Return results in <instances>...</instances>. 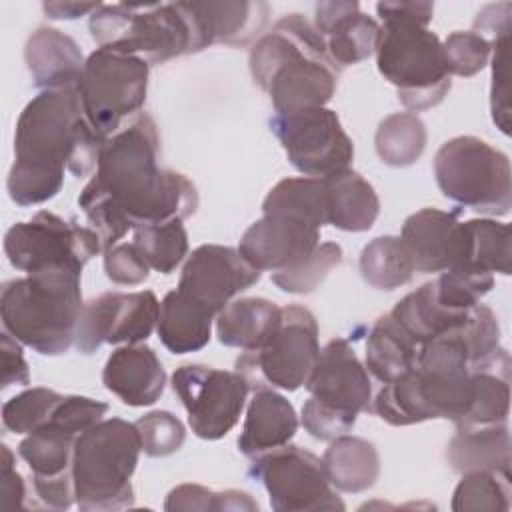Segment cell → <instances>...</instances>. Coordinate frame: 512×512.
I'll use <instances>...</instances> for the list:
<instances>
[{
    "instance_id": "obj_1",
    "label": "cell",
    "mask_w": 512,
    "mask_h": 512,
    "mask_svg": "<svg viewBox=\"0 0 512 512\" xmlns=\"http://www.w3.org/2000/svg\"><path fill=\"white\" fill-rule=\"evenodd\" d=\"M106 138L88 122L76 88L42 90L18 116L14 164L6 188L12 202L34 206L54 198L64 170L78 178L96 172Z\"/></svg>"
},
{
    "instance_id": "obj_2",
    "label": "cell",
    "mask_w": 512,
    "mask_h": 512,
    "mask_svg": "<svg viewBox=\"0 0 512 512\" xmlns=\"http://www.w3.org/2000/svg\"><path fill=\"white\" fill-rule=\"evenodd\" d=\"M160 138L154 120L138 114L106 138L96 172L82 188L110 204L134 230L184 220L198 206L196 186L180 172L158 166Z\"/></svg>"
},
{
    "instance_id": "obj_3",
    "label": "cell",
    "mask_w": 512,
    "mask_h": 512,
    "mask_svg": "<svg viewBox=\"0 0 512 512\" xmlns=\"http://www.w3.org/2000/svg\"><path fill=\"white\" fill-rule=\"evenodd\" d=\"M248 66L276 114L326 106L340 74L314 24L296 12L282 16L252 44Z\"/></svg>"
},
{
    "instance_id": "obj_4",
    "label": "cell",
    "mask_w": 512,
    "mask_h": 512,
    "mask_svg": "<svg viewBox=\"0 0 512 512\" xmlns=\"http://www.w3.org/2000/svg\"><path fill=\"white\" fill-rule=\"evenodd\" d=\"M80 274L48 270L4 282L0 318L4 332L44 356H60L76 344L82 314Z\"/></svg>"
},
{
    "instance_id": "obj_5",
    "label": "cell",
    "mask_w": 512,
    "mask_h": 512,
    "mask_svg": "<svg viewBox=\"0 0 512 512\" xmlns=\"http://www.w3.org/2000/svg\"><path fill=\"white\" fill-rule=\"evenodd\" d=\"M98 48L132 54L148 64L208 48L202 20L192 2L100 4L88 20Z\"/></svg>"
},
{
    "instance_id": "obj_6",
    "label": "cell",
    "mask_w": 512,
    "mask_h": 512,
    "mask_svg": "<svg viewBox=\"0 0 512 512\" xmlns=\"http://www.w3.org/2000/svg\"><path fill=\"white\" fill-rule=\"evenodd\" d=\"M142 452L134 422L102 418L78 434L72 456L76 506L82 512L124 510L134 506L130 478Z\"/></svg>"
},
{
    "instance_id": "obj_7",
    "label": "cell",
    "mask_w": 512,
    "mask_h": 512,
    "mask_svg": "<svg viewBox=\"0 0 512 512\" xmlns=\"http://www.w3.org/2000/svg\"><path fill=\"white\" fill-rule=\"evenodd\" d=\"M376 66L412 114L438 106L452 86L442 40L416 22H382Z\"/></svg>"
},
{
    "instance_id": "obj_8",
    "label": "cell",
    "mask_w": 512,
    "mask_h": 512,
    "mask_svg": "<svg viewBox=\"0 0 512 512\" xmlns=\"http://www.w3.org/2000/svg\"><path fill=\"white\" fill-rule=\"evenodd\" d=\"M440 192L452 202L486 216H504L512 206L508 156L476 136H456L434 156Z\"/></svg>"
},
{
    "instance_id": "obj_9",
    "label": "cell",
    "mask_w": 512,
    "mask_h": 512,
    "mask_svg": "<svg viewBox=\"0 0 512 512\" xmlns=\"http://www.w3.org/2000/svg\"><path fill=\"white\" fill-rule=\"evenodd\" d=\"M150 64L138 56L96 48L84 64L78 94L92 128L110 138L134 120L146 102Z\"/></svg>"
},
{
    "instance_id": "obj_10",
    "label": "cell",
    "mask_w": 512,
    "mask_h": 512,
    "mask_svg": "<svg viewBox=\"0 0 512 512\" xmlns=\"http://www.w3.org/2000/svg\"><path fill=\"white\" fill-rule=\"evenodd\" d=\"M320 354L318 322L300 306L282 308V320L274 336L258 350H244L236 360V372L244 376L250 390L280 388L294 392L306 384Z\"/></svg>"
},
{
    "instance_id": "obj_11",
    "label": "cell",
    "mask_w": 512,
    "mask_h": 512,
    "mask_svg": "<svg viewBox=\"0 0 512 512\" xmlns=\"http://www.w3.org/2000/svg\"><path fill=\"white\" fill-rule=\"evenodd\" d=\"M4 252L8 262L26 274L48 270L82 274L84 264L102 252V242L94 228L40 210L6 230Z\"/></svg>"
},
{
    "instance_id": "obj_12",
    "label": "cell",
    "mask_w": 512,
    "mask_h": 512,
    "mask_svg": "<svg viewBox=\"0 0 512 512\" xmlns=\"http://www.w3.org/2000/svg\"><path fill=\"white\" fill-rule=\"evenodd\" d=\"M268 492L276 512H332L344 502L328 482L322 460L312 452L286 444L252 458L248 470Z\"/></svg>"
},
{
    "instance_id": "obj_13",
    "label": "cell",
    "mask_w": 512,
    "mask_h": 512,
    "mask_svg": "<svg viewBox=\"0 0 512 512\" xmlns=\"http://www.w3.org/2000/svg\"><path fill=\"white\" fill-rule=\"evenodd\" d=\"M268 124L288 162L304 176L326 178L350 168L354 144L334 110L318 106L292 114H274Z\"/></svg>"
},
{
    "instance_id": "obj_14",
    "label": "cell",
    "mask_w": 512,
    "mask_h": 512,
    "mask_svg": "<svg viewBox=\"0 0 512 512\" xmlns=\"http://www.w3.org/2000/svg\"><path fill=\"white\" fill-rule=\"evenodd\" d=\"M172 390L188 412L192 432L202 440L224 438L240 420L250 392L236 370H218L204 364H184L174 370Z\"/></svg>"
},
{
    "instance_id": "obj_15",
    "label": "cell",
    "mask_w": 512,
    "mask_h": 512,
    "mask_svg": "<svg viewBox=\"0 0 512 512\" xmlns=\"http://www.w3.org/2000/svg\"><path fill=\"white\" fill-rule=\"evenodd\" d=\"M160 302L152 290L104 292L82 306L76 348L96 352L102 344H142L156 330Z\"/></svg>"
},
{
    "instance_id": "obj_16",
    "label": "cell",
    "mask_w": 512,
    "mask_h": 512,
    "mask_svg": "<svg viewBox=\"0 0 512 512\" xmlns=\"http://www.w3.org/2000/svg\"><path fill=\"white\" fill-rule=\"evenodd\" d=\"M260 274V270L246 262L238 248L202 244L186 258L178 290L218 316L234 296L256 284Z\"/></svg>"
},
{
    "instance_id": "obj_17",
    "label": "cell",
    "mask_w": 512,
    "mask_h": 512,
    "mask_svg": "<svg viewBox=\"0 0 512 512\" xmlns=\"http://www.w3.org/2000/svg\"><path fill=\"white\" fill-rule=\"evenodd\" d=\"M304 388L320 404L346 414L358 416L372 408L368 370L344 338H332L320 350Z\"/></svg>"
},
{
    "instance_id": "obj_18",
    "label": "cell",
    "mask_w": 512,
    "mask_h": 512,
    "mask_svg": "<svg viewBox=\"0 0 512 512\" xmlns=\"http://www.w3.org/2000/svg\"><path fill=\"white\" fill-rule=\"evenodd\" d=\"M416 272L432 274L466 262L468 232L458 220V212L422 208L410 214L400 232Z\"/></svg>"
},
{
    "instance_id": "obj_19",
    "label": "cell",
    "mask_w": 512,
    "mask_h": 512,
    "mask_svg": "<svg viewBox=\"0 0 512 512\" xmlns=\"http://www.w3.org/2000/svg\"><path fill=\"white\" fill-rule=\"evenodd\" d=\"M320 244V228L284 214H264L242 234L238 252L256 270L280 272L310 256Z\"/></svg>"
},
{
    "instance_id": "obj_20",
    "label": "cell",
    "mask_w": 512,
    "mask_h": 512,
    "mask_svg": "<svg viewBox=\"0 0 512 512\" xmlns=\"http://www.w3.org/2000/svg\"><path fill=\"white\" fill-rule=\"evenodd\" d=\"M314 28L324 40L330 60L342 70L372 54L380 40V24L360 10L358 2L332 0L314 8Z\"/></svg>"
},
{
    "instance_id": "obj_21",
    "label": "cell",
    "mask_w": 512,
    "mask_h": 512,
    "mask_svg": "<svg viewBox=\"0 0 512 512\" xmlns=\"http://www.w3.org/2000/svg\"><path fill=\"white\" fill-rule=\"evenodd\" d=\"M102 384L128 406H152L166 388V370L150 346L124 344L108 356Z\"/></svg>"
},
{
    "instance_id": "obj_22",
    "label": "cell",
    "mask_w": 512,
    "mask_h": 512,
    "mask_svg": "<svg viewBox=\"0 0 512 512\" xmlns=\"http://www.w3.org/2000/svg\"><path fill=\"white\" fill-rule=\"evenodd\" d=\"M32 82L42 90L78 88L86 58L74 38L52 26L36 28L24 46Z\"/></svg>"
},
{
    "instance_id": "obj_23",
    "label": "cell",
    "mask_w": 512,
    "mask_h": 512,
    "mask_svg": "<svg viewBox=\"0 0 512 512\" xmlns=\"http://www.w3.org/2000/svg\"><path fill=\"white\" fill-rule=\"evenodd\" d=\"M298 414L280 392L274 388L256 390L246 408L238 450L246 458H256L270 450L290 444L298 432Z\"/></svg>"
},
{
    "instance_id": "obj_24",
    "label": "cell",
    "mask_w": 512,
    "mask_h": 512,
    "mask_svg": "<svg viewBox=\"0 0 512 512\" xmlns=\"http://www.w3.org/2000/svg\"><path fill=\"white\" fill-rule=\"evenodd\" d=\"M282 308L266 298H238L226 304L216 316L220 344L240 350L262 348L278 330Z\"/></svg>"
},
{
    "instance_id": "obj_25",
    "label": "cell",
    "mask_w": 512,
    "mask_h": 512,
    "mask_svg": "<svg viewBox=\"0 0 512 512\" xmlns=\"http://www.w3.org/2000/svg\"><path fill=\"white\" fill-rule=\"evenodd\" d=\"M214 318L208 308L176 288L160 302L156 332L166 350L172 354H188L202 350L210 342Z\"/></svg>"
},
{
    "instance_id": "obj_26",
    "label": "cell",
    "mask_w": 512,
    "mask_h": 512,
    "mask_svg": "<svg viewBox=\"0 0 512 512\" xmlns=\"http://www.w3.org/2000/svg\"><path fill=\"white\" fill-rule=\"evenodd\" d=\"M204 32L208 46L228 44L246 46L262 36L266 28L270 8L266 2L248 0H224V2H192Z\"/></svg>"
},
{
    "instance_id": "obj_27",
    "label": "cell",
    "mask_w": 512,
    "mask_h": 512,
    "mask_svg": "<svg viewBox=\"0 0 512 512\" xmlns=\"http://www.w3.org/2000/svg\"><path fill=\"white\" fill-rule=\"evenodd\" d=\"M328 224L344 232H366L380 214V200L368 180L352 168L324 178Z\"/></svg>"
},
{
    "instance_id": "obj_28",
    "label": "cell",
    "mask_w": 512,
    "mask_h": 512,
    "mask_svg": "<svg viewBox=\"0 0 512 512\" xmlns=\"http://www.w3.org/2000/svg\"><path fill=\"white\" fill-rule=\"evenodd\" d=\"M446 460L458 474L476 470L510 472V432L506 424L456 428L448 442Z\"/></svg>"
},
{
    "instance_id": "obj_29",
    "label": "cell",
    "mask_w": 512,
    "mask_h": 512,
    "mask_svg": "<svg viewBox=\"0 0 512 512\" xmlns=\"http://www.w3.org/2000/svg\"><path fill=\"white\" fill-rule=\"evenodd\" d=\"M322 466L328 482L348 494H358L372 488L380 476V456L372 442L342 434L330 440L322 456Z\"/></svg>"
},
{
    "instance_id": "obj_30",
    "label": "cell",
    "mask_w": 512,
    "mask_h": 512,
    "mask_svg": "<svg viewBox=\"0 0 512 512\" xmlns=\"http://www.w3.org/2000/svg\"><path fill=\"white\" fill-rule=\"evenodd\" d=\"M422 344L414 340L394 318L384 314L372 326L366 340V370L388 384L416 368Z\"/></svg>"
},
{
    "instance_id": "obj_31",
    "label": "cell",
    "mask_w": 512,
    "mask_h": 512,
    "mask_svg": "<svg viewBox=\"0 0 512 512\" xmlns=\"http://www.w3.org/2000/svg\"><path fill=\"white\" fill-rule=\"evenodd\" d=\"M472 404L456 428L506 424L510 412V356L506 348L486 368L472 370Z\"/></svg>"
},
{
    "instance_id": "obj_32",
    "label": "cell",
    "mask_w": 512,
    "mask_h": 512,
    "mask_svg": "<svg viewBox=\"0 0 512 512\" xmlns=\"http://www.w3.org/2000/svg\"><path fill=\"white\" fill-rule=\"evenodd\" d=\"M468 312H454L444 308L436 298L434 284L428 282L418 290L406 294L392 308L390 314L414 340L424 344L464 324V320L468 318Z\"/></svg>"
},
{
    "instance_id": "obj_33",
    "label": "cell",
    "mask_w": 512,
    "mask_h": 512,
    "mask_svg": "<svg viewBox=\"0 0 512 512\" xmlns=\"http://www.w3.org/2000/svg\"><path fill=\"white\" fill-rule=\"evenodd\" d=\"M78 434L56 426L44 424L26 434L18 444L20 458L28 464L32 480H54L72 476V456Z\"/></svg>"
},
{
    "instance_id": "obj_34",
    "label": "cell",
    "mask_w": 512,
    "mask_h": 512,
    "mask_svg": "<svg viewBox=\"0 0 512 512\" xmlns=\"http://www.w3.org/2000/svg\"><path fill=\"white\" fill-rule=\"evenodd\" d=\"M264 214H284L316 228L328 224V194L324 178H284L270 188L262 202Z\"/></svg>"
},
{
    "instance_id": "obj_35",
    "label": "cell",
    "mask_w": 512,
    "mask_h": 512,
    "mask_svg": "<svg viewBox=\"0 0 512 512\" xmlns=\"http://www.w3.org/2000/svg\"><path fill=\"white\" fill-rule=\"evenodd\" d=\"M360 274L376 290H396L416 272L412 256L400 236H378L360 252Z\"/></svg>"
},
{
    "instance_id": "obj_36",
    "label": "cell",
    "mask_w": 512,
    "mask_h": 512,
    "mask_svg": "<svg viewBox=\"0 0 512 512\" xmlns=\"http://www.w3.org/2000/svg\"><path fill=\"white\" fill-rule=\"evenodd\" d=\"M426 126L412 112H394L386 116L374 136L378 158L394 168H404L424 154L426 148Z\"/></svg>"
},
{
    "instance_id": "obj_37",
    "label": "cell",
    "mask_w": 512,
    "mask_h": 512,
    "mask_svg": "<svg viewBox=\"0 0 512 512\" xmlns=\"http://www.w3.org/2000/svg\"><path fill=\"white\" fill-rule=\"evenodd\" d=\"M464 224L468 232V252L464 264H472L490 274L498 272L508 276L512 270L508 224L492 218L466 220Z\"/></svg>"
},
{
    "instance_id": "obj_38",
    "label": "cell",
    "mask_w": 512,
    "mask_h": 512,
    "mask_svg": "<svg viewBox=\"0 0 512 512\" xmlns=\"http://www.w3.org/2000/svg\"><path fill=\"white\" fill-rule=\"evenodd\" d=\"M132 242L150 268L160 274L174 272L188 254V232L182 220L138 226L134 228Z\"/></svg>"
},
{
    "instance_id": "obj_39",
    "label": "cell",
    "mask_w": 512,
    "mask_h": 512,
    "mask_svg": "<svg viewBox=\"0 0 512 512\" xmlns=\"http://www.w3.org/2000/svg\"><path fill=\"white\" fill-rule=\"evenodd\" d=\"M512 506L510 472L504 470H476L462 474V480L454 488L452 510H500L506 512Z\"/></svg>"
},
{
    "instance_id": "obj_40",
    "label": "cell",
    "mask_w": 512,
    "mask_h": 512,
    "mask_svg": "<svg viewBox=\"0 0 512 512\" xmlns=\"http://www.w3.org/2000/svg\"><path fill=\"white\" fill-rule=\"evenodd\" d=\"M438 302L454 312H468L494 288V274L472 264H460L440 272L432 282Z\"/></svg>"
},
{
    "instance_id": "obj_41",
    "label": "cell",
    "mask_w": 512,
    "mask_h": 512,
    "mask_svg": "<svg viewBox=\"0 0 512 512\" xmlns=\"http://www.w3.org/2000/svg\"><path fill=\"white\" fill-rule=\"evenodd\" d=\"M344 252L336 242H322L318 248L300 260L298 264L272 272V282L290 294H310L314 292L330 274L332 268L340 266Z\"/></svg>"
},
{
    "instance_id": "obj_42",
    "label": "cell",
    "mask_w": 512,
    "mask_h": 512,
    "mask_svg": "<svg viewBox=\"0 0 512 512\" xmlns=\"http://www.w3.org/2000/svg\"><path fill=\"white\" fill-rule=\"evenodd\" d=\"M62 394L50 388H26L2 406V424L8 432L30 434L48 424Z\"/></svg>"
},
{
    "instance_id": "obj_43",
    "label": "cell",
    "mask_w": 512,
    "mask_h": 512,
    "mask_svg": "<svg viewBox=\"0 0 512 512\" xmlns=\"http://www.w3.org/2000/svg\"><path fill=\"white\" fill-rule=\"evenodd\" d=\"M142 452L152 458H164L178 452L186 440V428L168 410H152L136 422Z\"/></svg>"
},
{
    "instance_id": "obj_44",
    "label": "cell",
    "mask_w": 512,
    "mask_h": 512,
    "mask_svg": "<svg viewBox=\"0 0 512 512\" xmlns=\"http://www.w3.org/2000/svg\"><path fill=\"white\" fill-rule=\"evenodd\" d=\"M448 74L474 76L486 68L492 56V44L474 32H452L442 42Z\"/></svg>"
},
{
    "instance_id": "obj_45",
    "label": "cell",
    "mask_w": 512,
    "mask_h": 512,
    "mask_svg": "<svg viewBox=\"0 0 512 512\" xmlns=\"http://www.w3.org/2000/svg\"><path fill=\"white\" fill-rule=\"evenodd\" d=\"M508 46L510 38L492 44V86H490V112L494 124L510 134V98H508Z\"/></svg>"
},
{
    "instance_id": "obj_46",
    "label": "cell",
    "mask_w": 512,
    "mask_h": 512,
    "mask_svg": "<svg viewBox=\"0 0 512 512\" xmlns=\"http://www.w3.org/2000/svg\"><path fill=\"white\" fill-rule=\"evenodd\" d=\"M356 424L354 414L328 408L312 396L302 406V426L316 440H334L348 434Z\"/></svg>"
},
{
    "instance_id": "obj_47",
    "label": "cell",
    "mask_w": 512,
    "mask_h": 512,
    "mask_svg": "<svg viewBox=\"0 0 512 512\" xmlns=\"http://www.w3.org/2000/svg\"><path fill=\"white\" fill-rule=\"evenodd\" d=\"M104 272L114 284L136 286L148 278L150 264L134 242L116 244L104 252Z\"/></svg>"
},
{
    "instance_id": "obj_48",
    "label": "cell",
    "mask_w": 512,
    "mask_h": 512,
    "mask_svg": "<svg viewBox=\"0 0 512 512\" xmlns=\"http://www.w3.org/2000/svg\"><path fill=\"white\" fill-rule=\"evenodd\" d=\"M164 510H188V512H208L218 510V492H212L200 484H180L172 488L166 496Z\"/></svg>"
},
{
    "instance_id": "obj_49",
    "label": "cell",
    "mask_w": 512,
    "mask_h": 512,
    "mask_svg": "<svg viewBox=\"0 0 512 512\" xmlns=\"http://www.w3.org/2000/svg\"><path fill=\"white\" fill-rule=\"evenodd\" d=\"M510 16H512V4L510 2H498V4H488L484 6L474 22H472V32L488 40L490 44L510 38Z\"/></svg>"
},
{
    "instance_id": "obj_50",
    "label": "cell",
    "mask_w": 512,
    "mask_h": 512,
    "mask_svg": "<svg viewBox=\"0 0 512 512\" xmlns=\"http://www.w3.org/2000/svg\"><path fill=\"white\" fill-rule=\"evenodd\" d=\"M0 356H2V388L12 384H30L28 362L22 352V344L12 338L8 332H2L0 338Z\"/></svg>"
},
{
    "instance_id": "obj_51",
    "label": "cell",
    "mask_w": 512,
    "mask_h": 512,
    "mask_svg": "<svg viewBox=\"0 0 512 512\" xmlns=\"http://www.w3.org/2000/svg\"><path fill=\"white\" fill-rule=\"evenodd\" d=\"M2 486H0V506L2 508H24L26 498V484L20 472L14 468V454L12 450L2 444Z\"/></svg>"
},
{
    "instance_id": "obj_52",
    "label": "cell",
    "mask_w": 512,
    "mask_h": 512,
    "mask_svg": "<svg viewBox=\"0 0 512 512\" xmlns=\"http://www.w3.org/2000/svg\"><path fill=\"white\" fill-rule=\"evenodd\" d=\"M376 12L382 22L386 20H406L428 26L434 14L432 2H378Z\"/></svg>"
},
{
    "instance_id": "obj_53",
    "label": "cell",
    "mask_w": 512,
    "mask_h": 512,
    "mask_svg": "<svg viewBox=\"0 0 512 512\" xmlns=\"http://www.w3.org/2000/svg\"><path fill=\"white\" fill-rule=\"evenodd\" d=\"M100 4L102 2H44L42 10L50 20H76L94 14Z\"/></svg>"
}]
</instances>
